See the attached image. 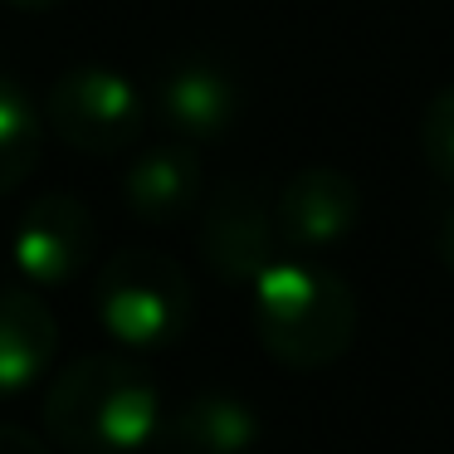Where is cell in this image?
I'll use <instances>...</instances> for the list:
<instances>
[{
    "instance_id": "cell-4",
    "label": "cell",
    "mask_w": 454,
    "mask_h": 454,
    "mask_svg": "<svg viewBox=\"0 0 454 454\" xmlns=\"http://www.w3.org/2000/svg\"><path fill=\"white\" fill-rule=\"evenodd\" d=\"M142 113H147V103L128 74L83 64V69L54 79L50 98H44V128L83 157H113L137 142Z\"/></svg>"
},
{
    "instance_id": "cell-16",
    "label": "cell",
    "mask_w": 454,
    "mask_h": 454,
    "mask_svg": "<svg viewBox=\"0 0 454 454\" xmlns=\"http://www.w3.org/2000/svg\"><path fill=\"white\" fill-rule=\"evenodd\" d=\"M5 5H15V11H54L64 0H5Z\"/></svg>"
},
{
    "instance_id": "cell-1",
    "label": "cell",
    "mask_w": 454,
    "mask_h": 454,
    "mask_svg": "<svg viewBox=\"0 0 454 454\" xmlns=\"http://www.w3.org/2000/svg\"><path fill=\"white\" fill-rule=\"evenodd\" d=\"M44 430L64 454H137L157 444L161 395L132 356L89 352L50 381Z\"/></svg>"
},
{
    "instance_id": "cell-6",
    "label": "cell",
    "mask_w": 454,
    "mask_h": 454,
    "mask_svg": "<svg viewBox=\"0 0 454 454\" xmlns=\"http://www.w3.org/2000/svg\"><path fill=\"white\" fill-rule=\"evenodd\" d=\"M93 249H98V225L93 210L69 191H50L25 206L20 225L11 239V259L20 269L25 284L35 288H59L89 269Z\"/></svg>"
},
{
    "instance_id": "cell-13",
    "label": "cell",
    "mask_w": 454,
    "mask_h": 454,
    "mask_svg": "<svg viewBox=\"0 0 454 454\" xmlns=\"http://www.w3.org/2000/svg\"><path fill=\"white\" fill-rule=\"evenodd\" d=\"M420 152H425L434 176H440L444 186H454V83H444L430 98V108H425Z\"/></svg>"
},
{
    "instance_id": "cell-12",
    "label": "cell",
    "mask_w": 454,
    "mask_h": 454,
    "mask_svg": "<svg viewBox=\"0 0 454 454\" xmlns=\"http://www.w3.org/2000/svg\"><path fill=\"white\" fill-rule=\"evenodd\" d=\"M40 152H44L40 108L11 74H0V200L40 167Z\"/></svg>"
},
{
    "instance_id": "cell-7",
    "label": "cell",
    "mask_w": 454,
    "mask_h": 454,
    "mask_svg": "<svg viewBox=\"0 0 454 454\" xmlns=\"http://www.w3.org/2000/svg\"><path fill=\"white\" fill-rule=\"evenodd\" d=\"M274 215H278V239L288 249L323 254V249L342 245L356 230V220H362V191L337 167H303L274 196Z\"/></svg>"
},
{
    "instance_id": "cell-11",
    "label": "cell",
    "mask_w": 454,
    "mask_h": 454,
    "mask_svg": "<svg viewBox=\"0 0 454 454\" xmlns=\"http://www.w3.org/2000/svg\"><path fill=\"white\" fill-rule=\"evenodd\" d=\"M59 352V323L50 303L25 284H0V395H15L50 372Z\"/></svg>"
},
{
    "instance_id": "cell-2",
    "label": "cell",
    "mask_w": 454,
    "mask_h": 454,
    "mask_svg": "<svg viewBox=\"0 0 454 454\" xmlns=\"http://www.w3.org/2000/svg\"><path fill=\"white\" fill-rule=\"evenodd\" d=\"M259 347L288 372H323L356 337V294L317 259H274L254 278Z\"/></svg>"
},
{
    "instance_id": "cell-15",
    "label": "cell",
    "mask_w": 454,
    "mask_h": 454,
    "mask_svg": "<svg viewBox=\"0 0 454 454\" xmlns=\"http://www.w3.org/2000/svg\"><path fill=\"white\" fill-rule=\"evenodd\" d=\"M434 249H440V264L454 274V206L440 215V230H434Z\"/></svg>"
},
{
    "instance_id": "cell-10",
    "label": "cell",
    "mask_w": 454,
    "mask_h": 454,
    "mask_svg": "<svg viewBox=\"0 0 454 454\" xmlns=\"http://www.w3.org/2000/svg\"><path fill=\"white\" fill-rule=\"evenodd\" d=\"M200 186H206V176H200V157L191 142L147 147L122 171V200L147 225H171V220L191 215L200 200Z\"/></svg>"
},
{
    "instance_id": "cell-14",
    "label": "cell",
    "mask_w": 454,
    "mask_h": 454,
    "mask_svg": "<svg viewBox=\"0 0 454 454\" xmlns=\"http://www.w3.org/2000/svg\"><path fill=\"white\" fill-rule=\"evenodd\" d=\"M0 454H54V450L35 430H25V425L0 420Z\"/></svg>"
},
{
    "instance_id": "cell-9",
    "label": "cell",
    "mask_w": 454,
    "mask_h": 454,
    "mask_svg": "<svg viewBox=\"0 0 454 454\" xmlns=\"http://www.w3.org/2000/svg\"><path fill=\"white\" fill-rule=\"evenodd\" d=\"M264 434L259 405L235 391H196L161 411L157 444L167 454H249Z\"/></svg>"
},
{
    "instance_id": "cell-5",
    "label": "cell",
    "mask_w": 454,
    "mask_h": 454,
    "mask_svg": "<svg viewBox=\"0 0 454 454\" xmlns=\"http://www.w3.org/2000/svg\"><path fill=\"white\" fill-rule=\"evenodd\" d=\"M278 245L284 239H278L269 191L249 176L220 181V191L206 200V215H200V259L210 274H220L225 284H254L278 259Z\"/></svg>"
},
{
    "instance_id": "cell-8",
    "label": "cell",
    "mask_w": 454,
    "mask_h": 454,
    "mask_svg": "<svg viewBox=\"0 0 454 454\" xmlns=\"http://www.w3.org/2000/svg\"><path fill=\"white\" fill-rule=\"evenodd\" d=\"M152 113L181 142L225 137L239 118V83L225 64L191 54V59H176L157 74V83H152Z\"/></svg>"
},
{
    "instance_id": "cell-3",
    "label": "cell",
    "mask_w": 454,
    "mask_h": 454,
    "mask_svg": "<svg viewBox=\"0 0 454 454\" xmlns=\"http://www.w3.org/2000/svg\"><path fill=\"white\" fill-rule=\"evenodd\" d=\"M93 308L108 327L113 342L132 352H157L171 347L191 323V278L161 249H118L98 269L93 284Z\"/></svg>"
}]
</instances>
